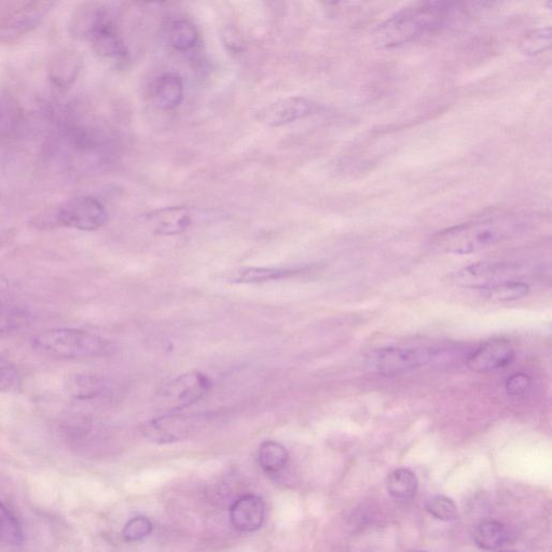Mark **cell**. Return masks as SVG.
<instances>
[{"label": "cell", "instance_id": "obj_1", "mask_svg": "<svg viewBox=\"0 0 552 552\" xmlns=\"http://www.w3.org/2000/svg\"><path fill=\"white\" fill-rule=\"evenodd\" d=\"M528 226L529 220L521 215L480 218L437 232L431 247L438 253L469 255L513 239Z\"/></svg>", "mask_w": 552, "mask_h": 552}, {"label": "cell", "instance_id": "obj_2", "mask_svg": "<svg viewBox=\"0 0 552 552\" xmlns=\"http://www.w3.org/2000/svg\"><path fill=\"white\" fill-rule=\"evenodd\" d=\"M453 5L423 2L397 11L377 27L375 44L382 49L404 46L443 27L453 12Z\"/></svg>", "mask_w": 552, "mask_h": 552}, {"label": "cell", "instance_id": "obj_3", "mask_svg": "<svg viewBox=\"0 0 552 552\" xmlns=\"http://www.w3.org/2000/svg\"><path fill=\"white\" fill-rule=\"evenodd\" d=\"M32 348L40 355L58 360H91L112 354L109 340L77 328H52L40 331L32 339Z\"/></svg>", "mask_w": 552, "mask_h": 552}, {"label": "cell", "instance_id": "obj_4", "mask_svg": "<svg viewBox=\"0 0 552 552\" xmlns=\"http://www.w3.org/2000/svg\"><path fill=\"white\" fill-rule=\"evenodd\" d=\"M108 220L105 206L93 197H77L60 204L44 216L43 224L81 231L101 229Z\"/></svg>", "mask_w": 552, "mask_h": 552}, {"label": "cell", "instance_id": "obj_5", "mask_svg": "<svg viewBox=\"0 0 552 552\" xmlns=\"http://www.w3.org/2000/svg\"><path fill=\"white\" fill-rule=\"evenodd\" d=\"M212 389V381L199 371H190L164 383L156 402L165 413H177L203 399Z\"/></svg>", "mask_w": 552, "mask_h": 552}, {"label": "cell", "instance_id": "obj_6", "mask_svg": "<svg viewBox=\"0 0 552 552\" xmlns=\"http://www.w3.org/2000/svg\"><path fill=\"white\" fill-rule=\"evenodd\" d=\"M429 351L416 348L388 347L370 352L366 369L378 376L393 377L408 374L431 361Z\"/></svg>", "mask_w": 552, "mask_h": 552}, {"label": "cell", "instance_id": "obj_7", "mask_svg": "<svg viewBox=\"0 0 552 552\" xmlns=\"http://www.w3.org/2000/svg\"><path fill=\"white\" fill-rule=\"evenodd\" d=\"M522 272L520 265L512 262H477L452 275V283L461 287L482 289L505 281H512Z\"/></svg>", "mask_w": 552, "mask_h": 552}, {"label": "cell", "instance_id": "obj_8", "mask_svg": "<svg viewBox=\"0 0 552 552\" xmlns=\"http://www.w3.org/2000/svg\"><path fill=\"white\" fill-rule=\"evenodd\" d=\"M53 3L32 2L0 20V44H12L33 32L43 22Z\"/></svg>", "mask_w": 552, "mask_h": 552}, {"label": "cell", "instance_id": "obj_9", "mask_svg": "<svg viewBox=\"0 0 552 552\" xmlns=\"http://www.w3.org/2000/svg\"><path fill=\"white\" fill-rule=\"evenodd\" d=\"M316 105L300 96L270 103L257 112L256 119L269 128H281L315 113Z\"/></svg>", "mask_w": 552, "mask_h": 552}, {"label": "cell", "instance_id": "obj_10", "mask_svg": "<svg viewBox=\"0 0 552 552\" xmlns=\"http://www.w3.org/2000/svg\"><path fill=\"white\" fill-rule=\"evenodd\" d=\"M515 358L513 344L504 339H494L480 345L467 358L469 369L477 374H490L512 364Z\"/></svg>", "mask_w": 552, "mask_h": 552}, {"label": "cell", "instance_id": "obj_11", "mask_svg": "<svg viewBox=\"0 0 552 552\" xmlns=\"http://www.w3.org/2000/svg\"><path fill=\"white\" fill-rule=\"evenodd\" d=\"M195 427V419L178 413H169L149 421L144 426V435L151 443L168 445L187 439Z\"/></svg>", "mask_w": 552, "mask_h": 552}, {"label": "cell", "instance_id": "obj_12", "mask_svg": "<svg viewBox=\"0 0 552 552\" xmlns=\"http://www.w3.org/2000/svg\"><path fill=\"white\" fill-rule=\"evenodd\" d=\"M89 40H91L94 52L103 59L116 62L128 59V48L117 31V27L108 19L105 11H102Z\"/></svg>", "mask_w": 552, "mask_h": 552}, {"label": "cell", "instance_id": "obj_13", "mask_svg": "<svg viewBox=\"0 0 552 552\" xmlns=\"http://www.w3.org/2000/svg\"><path fill=\"white\" fill-rule=\"evenodd\" d=\"M143 218L151 231L164 237L184 233L192 224V214L186 206L164 207L144 215Z\"/></svg>", "mask_w": 552, "mask_h": 552}, {"label": "cell", "instance_id": "obj_14", "mask_svg": "<svg viewBox=\"0 0 552 552\" xmlns=\"http://www.w3.org/2000/svg\"><path fill=\"white\" fill-rule=\"evenodd\" d=\"M266 505L259 496L248 494L234 502L230 508V521L234 529L253 533L264 526Z\"/></svg>", "mask_w": 552, "mask_h": 552}, {"label": "cell", "instance_id": "obj_15", "mask_svg": "<svg viewBox=\"0 0 552 552\" xmlns=\"http://www.w3.org/2000/svg\"><path fill=\"white\" fill-rule=\"evenodd\" d=\"M82 65L80 54L72 49H63L53 55L49 76L54 86L60 89L71 87L77 79Z\"/></svg>", "mask_w": 552, "mask_h": 552}, {"label": "cell", "instance_id": "obj_16", "mask_svg": "<svg viewBox=\"0 0 552 552\" xmlns=\"http://www.w3.org/2000/svg\"><path fill=\"white\" fill-rule=\"evenodd\" d=\"M109 384L104 378L75 374L69 376L64 383L65 394L76 402H94L102 398L108 391Z\"/></svg>", "mask_w": 552, "mask_h": 552}, {"label": "cell", "instance_id": "obj_17", "mask_svg": "<svg viewBox=\"0 0 552 552\" xmlns=\"http://www.w3.org/2000/svg\"><path fill=\"white\" fill-rule=\"evenodd\" d=\"M185 87L181 75L165 73L156 81L154 99L156 105L164 110H172L182 104Z\"/></svg>", "mask_w": 552, "mask_h": 552}, {"label": "cell", "instance_id": "obj_18", "mask_svg": "<svg viewBox=\"0 0 552 552\" xmlns=\"http://www.w3.org/2000/svg\"><path fill=\"white\" fill-rule=\"evenodd\" d=\"M288 461L287 449L276 441H265L258 450V463L262 471L269 475L280 474L287 466Z\"/></svg>", "mask_w": 552, "mask_h": 552}, {"label": "cell", "instance_id": "obj_19", "mask_svg": "<svg viewBox=\"0 0 552 552\" xmlns=\"http://www.w3.org/2000/svg\"><path fill=\"white\" fill-rule=\"evenodd\" d=\"M419 482L414 473L407 468L396 469L386 481V489L393 499L408 501L416 495Z\"/></svg>", "mask_w": 552, "mask_h": 552}, {"label": "cell", "instance_id": "obj_20", "mask_svg": "<svg viewBox=\"0 0 552 552\" xmlns=\"http://www.w3.org/2000/svg\"><path fill=\"white\" fill-rule=\"evenodd\" d=\"M530 286L521 281H505L480 289V296L492 302L515 301L526 297Z\"/></svg>", "mask_w": 552, "mask_h": 552}, {"label": "cell", "instance_id": "obj_21", "mask_svg": "<svg viewBox=\"0 0 552 552\" xmlns=\"http://www.w3.org/2000/svg\"><path fill=\"white\" fill-rule=\"evenodd\" d=\"M198 40L199 32L192 22L181 19L170 24L169 43L176 51H190L197 46Z\"/></svg>", "mask_w": 552, "mask_h": 552}, {"label": "cell", "instance_id": "obj_22", "mask_svg": "<svg viewBox=\"0 0 552 552\" xmlns=\"http://www.w3.org/2000/svg\"><path fill=\"white\" fill-rule=\"evenodd\" d=\"M507 538V532L502 523L498 521H485L479 524L475 531L476 544L486 550L501 547Z\"/></svg>", "mask_w": 552, "mask_h": 552}, {"label": "cell", "instance_id": "obj_23", "mask_svg": "<svg viewBox=\"0 0 552 552\" xmlns=\"http://www.w3.org/2000/svg\"><path fill=\"white\" fill-rule=\"evenodd\" d=\"M294 273L293 270L278 268H244L238 271L233 281L243 284L262 283L285 279Z\"/></svg>", "mask_w": 552, "mask_h": 552}, {"label": "cell", "instance_id": "obj_24", "mask_svg": "<svg viewBox=\"0 0 552 552\" xmlns=\"http://www.w3.org/2000/svg\"><path fill=\"white\" fill-rule=\"evenodd\" d=\"M30 322V314L24 309L0 302V335L20 330Z\"/></svg>", "mask_w": 552, "mask_h": 552}, {"label": "cell", "instance_id": "obj_25", "mask_svg": "<svg viewBox=\"0 0 552 552\" xmlns=\"http://www.w3.org/2000/svg\"><path fill=\"white\" fill-rule=\"evenodd\" d=\"M23 533L19 521L0 503V542L21 544Z\"/></svg>", "mask_w": 552, "mask_h": 552}, {"label": "cell", "instance_id": "obj_26", "mask_svg": "<svg viewBox=\"0 0 552 552\" xmlns=\"http://www.w3.org/2000/svg\"><path fill=\"white\" fill-rule=\"evenodd\" d=\"M22 385L21 372L15 363L0 352V392H17Z\"/></svg>", "mask_w": 552, "mask_h": 552}, {"label": "cell", "instance_id": "obj_27", "mask_svg": "<svg viewBox=\"0 0 552 552\" xmlns=\"http://www.w3.org/2000/svg\"><path fill=\"white\" fill-rule=\"evenodd\" d=\"M429 513L441 521H453L458 518V507L446 496H434L426 505Z\"/></svg>", "mask_w": 552, "mask_h": 552}, {"label": "cell", "instance_id": "obj_28", "mask_svg": "<svg viewBox=\"0 0 552 552\" xmlns=\"http://www.w3.org/2000/svg\"><path fill=\"white\" fill-rule=\"evenodd\" d=\"M154 524L144 516L131 519L124 527L123 537L128 542H140L153 533Z\"/></svg>", "mask_w": 552, "mask_h": 552}, {"label": "cell", "instance_id": "obj_29", "mask_svg": "<svg viewBox=\"0 0 552 552\" xmlns=\"http://www.w3.org/2000/svg\"><path fill=\"white\" fill-rule=\"evenodd\" d=\"M550 27L534 31L532 34L524 38L522 50L524 53L535 55L542 53L550 47L551 43Z\"/></svg>", "mask_w": 552, "mask_h": 552}, {"label": "cell", "instance_id": "obj_30", "mask_svg": "<svg viewBox=\"0 0 552 552\" xmlns=\"http://www.w3.org/2000/svg\"><path fill=\"white\" fill-rule=\"evenodd\" d=\"M532 381L529 376L521 374H514L510 376L506 381V392L512 396H522L527 394L531 388Z\"/></svg>", "mask_w": 552, "mask_h": 552}]
</instances>
